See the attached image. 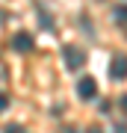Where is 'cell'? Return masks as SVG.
<instances>
[{"label":"cell","mask_w":127,"mask_h":133,"mask_svg":"<svg viewBox=\"0 0 127 133\" xmlns=\"http://www.w3.org/2000/svg\"><path fill=\"white\" fill-rule=\"evenodd\" d=\"M59 133H74V127H68V124H65V127H62Z\"/></svg>","instance_id":"ba28073f"},{"label":"cell","mask_w":127,"mask_h":133,"mask_svg":"<svg viewBox=\"0 0 127 133\" xmlns=\"http://www.w3.org/2000/svg\"><path fill=\"white\" fill-rule=\"evenodd\" d=\"M77 95L83 101H95L98 98V83H95V77H83V80L77 83Z\"/></svg>","instance_id":"7a4b0ae2"},{"label":"cell","mask_w":127,"mask_h":133,"mask_svg":"<svg viewBox=\"0 0 127 133\" xmlns=\"http://www.w3.org/2000/svg\"><path fill=\"white\" fill-rule=\"evenodd\" d=\"M62 59H65L68 71H80V68L86 65V53L77 48V44H65V48H62Z\"/></svg>","instance_id":"6da1fadb"},{"label":"cell","mask_w":127,"mask_h":133,"mask_svg":"<svg viewBox=\"0 0 127 133\" xmlns=\"http://www.w3.org/2000/svg\"><path fill=\"white\" fill-rule=\"evenodd\" d=\"M124 33H127V27H124Z\"/></svg>","instance_id":"8fae6325"},{"label":"cell","mask_w":127,"mask_h":133,"mask_svg":"<svg viewBox=\"0 0 127 133\" xmlns=\"http://www.w3.org/2000/svg\"><path fill=\"white\" fill-rule=\"evenodd\" d=\"M3 133H27V130H24L21 124H6V130H3Z\"/></svg>","instance_id":"8992f818"},{"label":"cell","mask_w":127,"mask_h":133,"mask_svg":"<svg viewBox=\"0 0 127 133\" xmlns=\"http://www.w3.org/2000/svg\"><path fill=\"white\" fill-rule=\"evenodd\" d=\"M86 133H104V130H101V127H89V130H86Z\"/></svg>","instance_id":"9c48e42d"},{"label":"cell","mask_w":127,"mask_h":133,"mask_svg":"<svg viewBox=\"0 0 127 133\" xmlns=\"http://www.w3.org/2000/svg\"><path fill=\"white\" fill-rule=\"evenodd\" d=\"M121 107H124V112H127V98H121Z\"/></svg>","instance_id":"30bf717a"},{"label":"cell","mask_w":127,"mask_h":133,"mask_svg":"<svg viewBox=\"0 0 127 133\" xmlns=\"http://www.w3.org/2000/svg\"><path fill=\"white\" fill-rule=\"evenodd\" d=\"M112 15H115V21H118L121 27H127V6H115Z\"/></svg>","instance_id":"5b68a950"},{"label":"cell","mask_w":127,"mask_h":133,"mask_svg":"<svg viewBox=\"0 0 127 133\" xmlns=\"http://www.w3.org/2000/svg\"><path fill=\"white\" fill-rule=\"evenodd\" d=\"M109 77H112V80H124L127 77V56L124 53H118V56L109 62Z\"/></svg>","instance_id":"3957f363"},{"label":"cell","mask_w":127,"mask_h":133,"mask_svg":"<svg viewBox=\"0 0 127 133\" xmlns=\"http://www.w3.org/2000/svg\"><path fill=\"white\" fill-rule=\"evenodd\" d=\"M6 107H9V95H6V92H0V112H3Z\"/></svg>","instance_id":"52a82bcc"},{"label":"cell","mask_w":127,"mask_h":133,"mask_svg":"<svg viewBox=\"0 0 127 133\" xmlns=\"http://www.w3.org/2000/svg\"><path fill=\"white\" fill-rule=\"evenodd\" d=\"M12 50L30 53V50H33V36H30V33H15L12 36Z\"/></svg>","instance_id":"277c9868"}]
</instances>
